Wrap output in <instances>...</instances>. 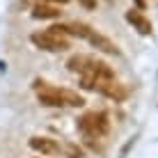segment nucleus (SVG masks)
Here are the masks:
<instances>
[{"instance_id": "obj_8", "label": "nucleus", "mask_w": 158, "mask_h": 158, "mask_svg": "<svg viewBox=\"0 0 158 158\" xmlns=\"http://www.w3.org/2000/svg\"><path fill=\"white\" fill-rule=\"evenodd\" d=\"M32 16H35V19H57L60 9L53 7V5L39 2V5H35V9H32Z\"/></svg>"}, {"instance_id": "obj_2", "label": "nucleus", "mask_w": 158, "mask_h": 158, "mask_svg": "<svg viewBox=\"0 0 158 158\" xmlns=\"http://www.w3.org/2000/svg\"><path fill=\"white\" fill-rule=\"evenodd\" d=\"M30 149L41 156H64V158H85V151L78 144H71L67 140H53V138H30Z\"/></svg>"}, {"instance_id": "obj_7", "label": "nucleus", "mask_w": 158, "mask_h": 158, "mask_svg": "<svg viewBox=\"0 0 158 158\" xmlns=\"http://www.w3.org/2000/svg\"><path fill=\"white\" fill-rule=\"evenodd\" d=\"M126 21L140 32V35H151V21L147 19L144 14H140L138 9H131V12L126 14Z\"/></svg>"}, {"instance_id": "obj_4", "label": "nucleus", "mask_w": 158, "mask_h": 158, "mask_svg": "<svg viewBox=\"0 0 158 158\" xmlns=\"http://www.w3.org/2000/svg\"><path fill=\"white\" fill-rule=\"evenodd\" d=\"M78 128L85 133V138H101L110 131V122L106 112H87L80 117Z\"/></svg>"}, {"instance_id": "obj_3", "label": "nucleus", "mask_w": 158, "mask_h": 158, "mask_svg": "<svg viewBox=\"0 0 158 158\" xmlns=\"http://www.w3.org/2000/svg\"><path fill=\"white\" fill-rule=\"evenodd\" d=\"M67 67L69 71L80 73L83 78H115V71L110 64L92 55H71Z\"/></svg>"}, {"instance_id": "obj_1", "label": "nucleus", "mask_w": 158, "mask_h": 158, "mask_svg": "<svg viewBox=\"0 0 158 158\" xmlns=\"http://www.w3.org/2000/svg\"><path fill=\"white\" fill-rule=\"evenodd\" d=\"M35 89H37V99L41 106L48 108H60V106H71V108H80L85 106V99L73 89L67 87H53L44 80H35Z\"/></svg>"}, {"instance_id": "obj_10", "label": "nucleus", "mask_w": 158, "mask_h": 158, "mask_svg": "<svg viewBox=\"0 0 158 158\" xmlns=\"http://www.w3.org/2000/svg\"><path fill=\"white\" fill-rule=\"evenodd\" d=\"M135 2H138V5H140V7H144V0H135Z\"/></svg>"}, {"instance_id": "obj_6", "label": "nucleus", "mask_w": 158, "mask_h": 158, "mask_svg": "<svg viewBox=\"0 0 158 158\" xmlns=\"http://www.w3.org/2000/svg\"><path fill=\"white\" fill-rule=\"evenodd\" d=\"M87 41L92 44L94 48H99V51H103V53H110V55H119V48L115 46V41H110L108 37H103L101 32H96L94 28L89 30V35L85 37Z\"/></svg>"}, {"instance_id": "obj_9", "label": "nucleus", "mask_w": 158, "mask_h": 158, "mask_svg": "<svg viewBox=\"0 0 158 158\" xmlns=\"http://www.w3.org/2000/svg\"><path fill=\"white\" fill-rule=\"evenodd\" d=\"M80 5H83V7H87V9H94L96 7V0H78Z\"/></svg>"}, {"instance_id": "obj_5", "label": "nucleus", "mask_w": 158, "mask_h": 158, "mask_svg": "<svg viewBox=\"0 0 158 158\" xmlns=\"http://www.w3.org/2000/svg\"><path fill=\"white\" fill-rule=\"evenodd\" d=\"M30 39H32V44H35L37 48L48 51V53H62V51L69 48V39L67 37H60V35H55V32H51V30L35 32Z\"/></svg>"}, {"instance_id": "obj_11", "label": "nucleus", "mask_w": 158, "mask_h": 158, "mask_svg": "<svg viewBox=\"0 0 158 158\" xmlns=\"http://www.w3.org/2000/svg\"><path fill=\"white\" fill-rule=\"evenodd\" d=\"M41 2H46V0H41ZM53 2H67V0H53Z\"/></svg>"}]
</instances>
